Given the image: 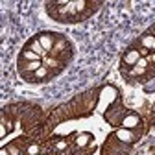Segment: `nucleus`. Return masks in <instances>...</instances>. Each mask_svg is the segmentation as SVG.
Masks as SVG:
<instances>
[{"label": "nucleus", "instance_id": "11", "mask_svg": "<svg viewBox=\"0 0 155 155\" xmlns=\"http://www.w3.org/2000/svg\"><path fill=\"white\" fill-rule=\"evenodd\" d=\"M137 43H139L142 48H146V50H150V52H155V35H153V33H150V31L142 33V35L137 39Z\"/></svg>", "mask_w": 155, "mask_h": 155}, {"label": "nucleus", "instance_id": "2", "mask_svg": "<svg viewBox=\"0 0 155 155\" xmlns=\"http://www.w3.org/2000/svg\"><path fill=\"white\" fill-rule=\"evenodd\" d=\"M72 54H74V50H72L70 41H68V39H65V35H57L55 46H54V50L48 55L54 57V59H57V61H61L63 65H67L72 59Z\"/></svg>", "mask_w": 155, "mask_h": 155}, {"label": "nucleus", "instance_id": "10", "mask_svg": "<svg viewBox=\"0 0 155 155\" xmlns=\"http://www.w3.org/2000/svg\"><path fill=\"white\" fill-rule=\"evenodd\" d=\"M94 140V137H92V133H80V135H78V137H76V140H74V150L78 151V150H85L91 142Z\"/></svg>", "mask_w": 155, "mask_h": 155}, {"label": "nucleus", "instance_id": "8", "mask_svg": "<svg viewBox=\"0 0 155 155\" xmlns=\"http://www.w3.org/2000/svg\"><path fill=\"white\" fill-rule=\"evenodd\" d=\"M142 126V116L139 113H135V111H129L127 116L122 120V126L120 127H126V129H140Z\"/></svg>", "mask_w": 155, "mask_h": 155}, {"label": "nucleus", "instance_id": "14", "mask_svg": "<svg viewBox=\"0 0 155 155\" xmlns=\"http://www.w3.org/2000/svg\"><path fill=\"white\" fill-rule=\"evenodd\" d=\"M21 59H24V61H43V57L37 55V54L31 52V50L22 48V52H21Z\"/></svg>", "mask_w": 155, "mask_h": 155}, {"label": "nucleus", "instance_id": "16", "mask_svg": "<svg viewBox=\"0 0 155 155\" xmlns=\"http://www.w3.org/2000/svg\"><path fill=\"white\" fill-rule=\"evenodd\" d=\"M0 155H9V151H8V148H6V146L2 148V151H0Z\"/></svg>", "mask_w": 155, "mask_h": 155}, {"label": "nucleus", "instance_id": "4", "mask_svg": "<svg viewBox=\"0 0 155 155\" xmlns=\"http://www.w3.org/2000/svg\"><path fill=\"white\" fill-rule=\"evenodd\" d=\"M113 133H114V137L118 139L120 142H124V144H127V146H133L135 142L140 139V135H142L144 131H140V129H126V127H120V129H114Z\"/></svg>", "mask_w": 155, "mask_h": 155}, {"label": "nucleus", "instance_id": "1", "mask_svg": "<svg viewBox=\"0 0 155 155\" xmlns=\"http://www.w3.org/2000/svg\"><path fill=\"white\" fill-rule=\"evenodd\" d=\"M127 109L122 105V100L120 98H116L113 104H109V107L105 109V113H104V118H105V122L109 124V126H113V127H118V126H122V120L127 116Z\"/></svg>", "mask_w": 155, "mask_h": 155}, {"label": "nucleus", "instance_id": "15", "mask_svg": "<svg viewBox=\"0 0 155 155\" xmlns=\"http://www.w3.org/2000/svg\"><path fill=\"white\" fill-rule=\"evenodd\" d=\"M146 59H148V63H150V65L155 68V54H150V55L146 57Z\"/></svg>", "mask_w": 155, "mask_h": 155}, {"label": "nucleus", "instance_id": "5", "mask_svg": "<svg viewBox=\"0 0 155 155\" xmlns=\"http://www.w3.org/2000/svg\"><path fill=\"white\" fill-rule=\"evenodd\" d=\"M140 52L135 48V46H131V48H127L126 52H124V55H122V61H120V72L122 74H126L131 67H135L137 65V61L140 59Z\"/></svg>", "mask_w": 155, "mask_h": 155}, {"label": "nucleus", "instance_id": "9", "mask_svg": "<svg viewBox=\"0 0 155 155\" xmlns=\"http://www.w3.org/2000/svg\"><path fill=\"white\" fill-rule=\"evenodd\" d=\"M50 78H54L52 70H50L46 65H43L37 72H33V74H31V83H45V81H48V80H50Z\"/></svg>", "mask_w": 155, "mask_h": 155}, {"label": "nucleus", "instance_id": "12", "mask_svg": "<svg viewBox=\"0 0 155 155\" xmlns=\"http://www.w3.org/2000/svg\"><path fill=\"white\" fill-rule=\"evenodd\" d=\"M15 124H13V118H11V116H9V118H8V113L4 111L2 113V129H0V139H4L6 137V135H8V131L11 133L15 127H13Z\"/></svg>", "mask_w": 155, "mask_h": 155}, {"label": "nucleus", "instance_id": "3", "mask_svg": "<svg viewBox=\"0 0 155 155\" xmlns=\"http://www.w3.org/2000/svg\"><path fill=\"white\" fill-rule=\"evenodd\" d=\"M127 151H129V146L120 142L114 137V133L109 135L104 148H102V155H127Z\"/></svg>", "mask_w": 155, "mask_h": 155}, {"label": "nucleus", "instance_id": "13", "mask_svg": "<svg viewBox=\"0 0 155 155\" xmlns=\"http://www.w3.org/2000/svg\"><path fill=\"white\" fill-rule=\"evenodd\" d=\"M24 48H26V50H31V52H35L37 55H41V57H45V55H48V54H46V52L43 50V46H41V45H39V41H37V39H35V37H31V39H30V41H28V45H26Z\"/></svg>", "mask_w": 155, "mask_h": 155}, {"label": "nucleus", "instance_id": "7", "mask_svg": "<svg viewBox=\"0 0 155 155\" xmlns=\"http://www.w3.org/2000/svg\"><path fill=\"white\" fill-rule=\"evenodd\" d=\"M57 35L59 33H52V31H41L39 35H35V39L39 41V45L43 46V50L46 54H50L55 46V41H57Z\"/></svg>", "mask_w": 155, "mask_h": 155}, {"label": "nucleus", "instance_id": "6", "mask_svg": "<svg viewBox=\"0 0 155 155\" xmlns=\"http://www.w3.org/2000/svg\"><path fill=\"white\" fill-rule=\"evenodd\" d=\"M74 137L76 135H68V137H54L50 139V146H52V151L55 153H63L65 150H68L72 144H74Z\"/></svg>", "mask_w": 155, "mask_h": 155}]
</instances>
